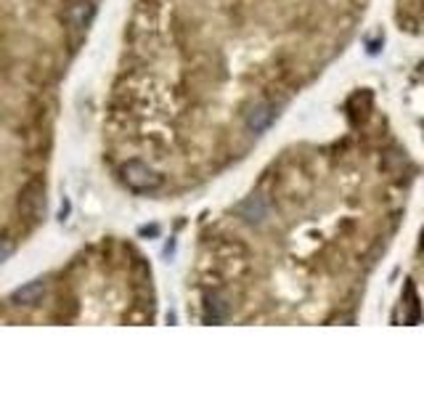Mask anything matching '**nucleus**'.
<instances>
[{
  "instance_id": "nucleus-1",
  "label": "nucleus",
  "mask_w": 424,
  "mask_h": 398,
  "mask_svg": "<svg viewBox=\"0 0 424 398\" xmlns=\"http://www.w3.org/2000/svg\"><path fill=\"white\" fill-rule=\"evenodd\" d=\"M122 181H125L133 192H154L157 186H159V175L152 170L149 165L144 162H127L122 165Z\"/></svg>"
},
{
  "instance_id": "nucleus-2",
  "label": "nucleus",
  "mask_w": 424,
  "mask_h": 398,
  "mask_svg": "<svg viewBox=\"0 0 424 398\" xmlns=\"http://www.w3.org/2000/svg\"><path fill=\"white\" fill-rule=\"evenodd\" d=\"M236 213H239L247 224H263L265 215H268V207H265V202H263L260 197H250L247 202H241L239 207H236Z\"/></svg>"
},
{
  "instance_id": "nucleus-3",
  "label": "nucleus",
  "mask_w": 424,
  "mask_h": 398,
  "mask_svg": "<svg viewBox=\"0 0 424 398\" xmlns=\"http://www.w3.org/2000/svg\"><path fill=\"white\" fill-rule=\"evenodd\" d=\"M43 295H46V284L32 282V284H27V287H21V290L14 292V295H11V300L19 303V305H35V303H40Z\"/></svg>"
},
{
  "instance_id": "nucleus-4",
  "label": "nucleus",
  "mask_w": 424,
  "mask_h": 398,
  "mask_svg": "<svg viewBox=\"0 0 424 398\" xmlns=\"http://www.w3.org/2000/svg\"><path fill=\"white\" fill-rule=\"evenodd\" d=\"M270 120H273V112H270L268 107H258L250 112L247 125H250V130H255V133H263V130L270 125Z\"/></svg>"
},
{
  "instance_id": "nucleus-5",
  "label": "nucleus",
  "mask_w": 424,
  "mask_h": 398,
  "mask_svg": "<svg viewBox=\"0 0 424 398\" xmlns=\"http://www.w3.org/2000/svg\"><path fill=\"white\" fill-rule=\"evenodd\" d=\"M69 16H72V24H75L78 29L88 27V21H90V16H93V6H90V3H78Z\"/></svg>"
}]
</instances>
